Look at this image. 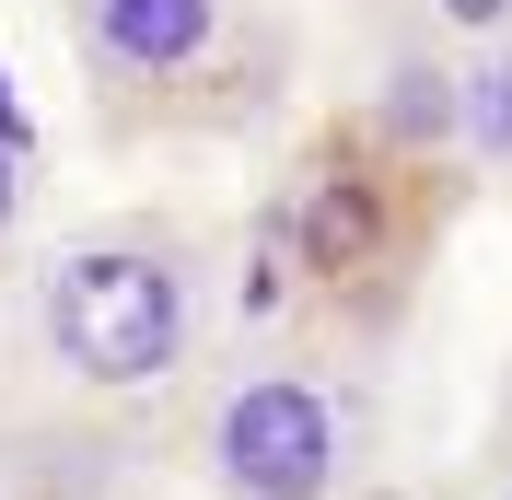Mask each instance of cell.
<instances>
[{
    "instance_id": "cell-6",
    "label": "cell",
    "mask_w": 512,
    "mask_h": 500,
    "mask_svg": "<svg viewBox=\"0 0 512 500\" xmlns=\"http://www.w3.org/2000/svg\"><path fill=\"white\" fill-rule=\"evenodd\" d=\"M431 12V35H454V47H501L512 35V0H419Z\"/></svg>"
},
{
    "instance_id": "cell-4",
    "label": "cell",
    "mask_w": 512,
    "mask_h": 500,
    "mask_svg": "<svg viewBox=\"0 0 512 500\" xmlns=\"http://www.w3.org/2000/svg\"><path fill=\"white\" fill-rule=\"evenodd\" d=\"M384 128H396V140H466V70L431 59V47H408V59L384 70Z\"/></svg>"
},
{
    "instance_id": "cell-1",
    "label": "cell",
    "mask_w": 512,
    "mask_h": 500,
    "mask_svg": "<svg viewBox=\"0 0 512 500\" xmlns=\"http://www.w3.org/2000/svg\"><path fill=\"white\" fill-rule=\"evenodd\" d=\"M47 373L82 396H163L210 338V256L175 221H94L24 280Z\"/></svg>"
},
{
    "instance_id": "cell-3",
    "label": "cell",
    "mask_w": 512,
    "mask_h": 500,
    "mask_svg": "<svg viewBox=\"0 0 512 500\" xmlns=\"http://www.w3.org/2000/svg\"><path fill=\"white\" fill-rule=\"evenodd\" d=\"M233 0H70V47L105 94H175L222 59Z\"/></svg>"
},
{
    "instance_id": "cell-7",
    "label": "cell",
    "mask_w": 512,
    "mask_h": 500,
    "mask_svg": "<svg viewBox=\"0 0 512 500\" xmlns=\"http://www.w3.org/2000/svg\"><path fill=\"white\" fill-rule=\"evenodd\" d=\"M12 233H24V152L0 140V256H12Z\"/></svg>"
},
{
    "instance_id": "cell-2",
    "label": "cell",
    "mask_w": 512,
    "mask_h": 500,
    "mask_svg": "<svg viewBox=\"0 0 512 500\" xmlns=\"http://www.w3.org/2000/svg\"><path fill=\"white\" fill-rule=\"evenodd\" d=\"M198 466L222 500H350L373 466V396L326 361H245L198 407Z\"/></svg>"
},
{
    "instance_id": "cell-5",
    "label": "cell",
    "mask_w": 512,
    "mask_h": 500,
    "mask_svg": "<svg viewBox=\"0 0 512 500\" xmlns=\"http://www.w3.org/2000/svg\"><path fill=\"white\" fill-rule=\"evenodd\" d=\"M466 152H478V163H512V35L466 59Z\"/></svg>"
}]
</instances>
